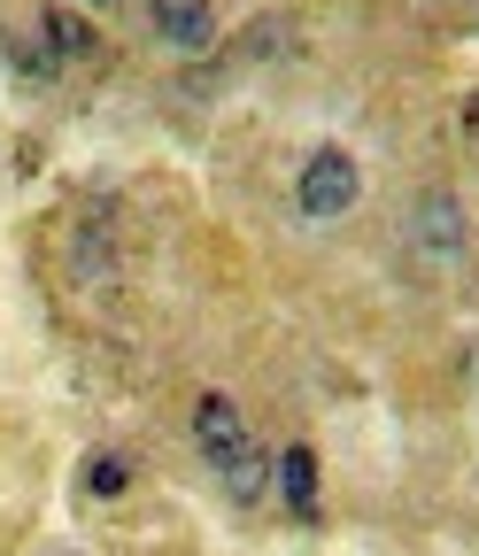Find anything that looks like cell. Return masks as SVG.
Wrapping results in <instances>:
<instances>
[{
	"label": "cell",
	"instance_id": "6da1fadb",
	"mask_svg": "<svg viewBox=\"0 0 479 556\" xmlns=\"http://www.w3.org/2000/svg\"><path fill=\"white\" fill-rule=\"evenodd\" d=\"M193 448L210 456V471L232 486L240 503H255V495H263L270 464L255 456V441H248V417H240V402H232V394H193Z\"/></svg>",
	"mask_w": 479,
	"mask_h": 556
},
{
	"label": "cell",
	"instance_id": "7a4b0ae2",
	"mask_svg": "<svg viewBox=\"0 0 479 556\" xmlns=\"http://www.w3.org/2000/svg\"><path fill=\"white\" fill-rule=\"evenodd\" d=\"M464 248H471L464 201H456L449 186H426L418 201H409V263L441 278V270H456V263H464Z\"/></svg>",
	"mask_w": 479,
	"mask_h": 556
},
{
	"label": "cell",
	"instance_id": "3957f363",
	"mask_svg": "<svg viewBox=\"0 0 479 556\" xmlns=\"http://www.w3.org/2000/svg\"><path fill=\"white\" fill-rule=\"evenodd\" d=\"M356 193H364V170H356V155H349V148H317V155L302 163V178H294V208H302L310 225L349 217Z\"/></svg>",
	"mask_w": 479,
	"mask_h": 556
},
{
	"label": "cell",
	"instance_id": "277c9868",
	"mask_svg": "<svg viewBox=\"0 0 479 556\" xmlns=\"http://www.w3.org/2000/svg\"><path fill=\"white\" fill-rule=\"evenodd\" d=\"M148 31L171 54H201L217 39V9H210V0H148Z\"/></svg>",
	"mask_w": 479,
	"mask_h": 556
},
{
	"label": "cell",
	"instance_id": "5b68a950",
	"mask_svg": "<svg viewBox=\"0 0 479 556\" xmlns=\"http://www.w3.org/2000/svg\"><path fill=\"white\" fill-rule=\"evenodd\" d=\"M270 471H279V495H287V510H294L302 526H317V448H287Z\"/></svg>",
	"mask_w": 479,
	"mask_h": 556
},
{
	"label": "cell",
	"instance_id": "8992f818",
	"mask_svg": "<svg viewBox=\"0 0 479 556\" xmlns=\"http://www.w3.org/2000/svg\"><path fill=\"white\" fill-rule=\"evenodd\" d=\"M39 31H47V62H78V54H93V24L71 16V9H39Z\"/></svg>",
	"mask_w": 479,
	"mask_h": 556
},
{
	"label": "cell",
	"instance_id": "52a82bcc",
	"mask_svg": "<svg viewBox=\"0 0 479 556\" xmlns=\"http://www.w3.org/2000/svg\"><path fill=\"white\" fill-rule=\"evenodd\" d=\"M86 486H93V495H124V486H131V464L109 456V448H93V456H86Z\"/></svg>",
	"mask_w": 479,
	"mask_h": 556
},
{
	"label": "cell",
	"instance_id": "ba28073f",
	"mask_svg": "<svg viewBox=\"0 0 479 556\" xmlns=\"http://www.w3.org/2000/svg\"><path fill=\"white\" fill-rule=\"evenodd\" d=\"M0 54H9V62L24 70V78H31V86H47V78H54V62H47V54H39V47H31L24 31H9V39H0Z\"/></svg>",
	"mask_w": 479,
	"mask_h": 556
}]
</instances>
